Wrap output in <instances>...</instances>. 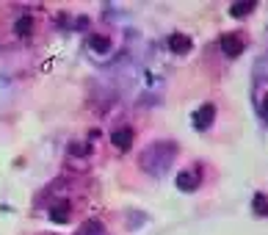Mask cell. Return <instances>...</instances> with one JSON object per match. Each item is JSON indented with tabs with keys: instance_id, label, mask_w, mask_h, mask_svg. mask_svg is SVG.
<instances>
[{
	"instance_id": "obj_1",
	"label": "cell",
	"mask_w": 268,
	"mask_h": 235,
	"mask_svg": "<svg viewBox=\"0 0 268 235\" xmlns=\"http://www.w3.org/2000/svg\"><path fill=\"white\" fill-rule=\"evenodd\" d=\"M213 119H216V105L213 103H205L202 108L194 111V127H197V130H208V127L213 125Z\"/></svg>"
},
{
	"instance_id": "obj_2",
	"label": "cell",
	"mask_w": 268,
	"mask_h": 235,
	"mask_svg": "<svg viewBox=\"0 0 268 235\" xmlns=\"http://www.w3.org/2000/svg\"><path fill=\"white\" fill-rule=\"evenodd\" d=\"M221 53L230 55V58H235V55L244 53V42H241V36H235V33H224V36H221Z\"/></svg>"
},
{
	"instance_id": "obj_3",
	"label": "cell",
	"mask_w": 268,
	"mask_h": 235,
	"mask_svg": "<svg viewBox=\"0 0 268 235\" xmlns=\"http://www.w3.org/2000/svg\"><path fill=\"white\" fill-rule=\"evenodd\" d=\"M111 144L116 147V150H130V147H133V130H130V127H119V130H113Z\"/></svg>"
},
{
	"instance_id": "obj_4",
	"label": "cell",
	"mask_w": 268,
	"mask_h": 235,
	"mask_svg": "<svg viewBox=\"0 0 268 235\" xmlns=\"http://www.w3.org/2000/svg\"><path fill=\"white\" fill-rule=\"evenodd\" d=\"M169 50L177 53V55L188 53L191 50V36H185V33H172V36H169Z\"/></svg>"
},
{
	"instance_id": "obj_5",
	"label": "cell",
	"mask_w": 268,
	"mask_h": 235,
	"mask_svg": "<svg viewBox=\"0 0 268 235\" xmlns=\"http://www.w3.org/2000/svg\"><path fill=\"white\" fill-rule=\"evenodd\" d=\"M199 186V175H191V172H180L177 175V188L180 191H194Z\"/></svg>"
},
{
	"instance_id": "obj_6",
	"label": "cell",
	"mask_w": 268,
	"mask_h": 235,
	"mask_svg": "<svg viewBox=\"0 0 268 235\" xmlns=\"http://www.w3.org/2000/svg\"><path fill=\"white\" fill-rule=\"evenodd\" d=\"M14 33H17V36H30V33H33V17H30V14L19 17L17 25H14Z\"/></svg>"
},
{
	"instance_id": "obj_7",
	"label": "cell",
	"mask_w": 268,
	"mask_h": 235,
	"mask_svg": "<svg viewBox=\"0 0 268 235\" xmlns=\"http://www.w3.org/2000/svg\"><path fill=\"white\" fill-rule=\"evenodd\" d=\"M50 219H53L55 224H66V222H69V205H66V202L55 205L53 211H50Z\"/></svg>"
},
{
	"instance_id": "obj_8",
	"label": "cell",
	"mask_w": 268,
	"mask_h": 235,
	"mask_svg": "<svg viewBox=\"0 0 268 235\" xmlns=\"http://www.w3.org/2000/svg\"><path fill=\"white\" fill-rule=\"evenodd\" d=\"M89 44H91V50H97V53H108V50H111V39L108 36H91Z\"/></svg>"
},
{
	"instance_id": "obj_9",
	"label": "cell",
	"mask_w": 268,
	"mask_h": 235,
	"mask_svg": "<svg viewBox=\"0 0 268 235\" xmlns=\"http://www.w3.org/2000/svg\"><path fill=\"white\" fill-rule=\"evenodd\" d=\"M252 8H255V3H252V0H246V3H233L230 14H233V17H246V14L252 11Z\"/></svg>"
},
{
	"instance_id": "obj_10",
	"label": "cell",
	"mask_w": 268,
	"mask_h": 235,
	"mask_svg": "<svg viewBox=\"0 0 268 235\" xmlns=\"http://www.w3.org/2000/svg\"><path fill=\"white\" fill-rule=\"evenodd\" d=\"M80 235H102V224H100V222L83 224V233H80Z\"/></svg>"
},
{
	"instance_id": "obj_11",
	"label": "cell",
	"mask_w": 268,
	"mask_h": 235,
	"mask_svg": "<svg viewBox=\"0 0 268 235\" xmlns=\"http://www.w3.org/2000/svg\"><path fill=\"white\" fill-rule=\"evenodd\" d=\"M69 152H72V155H89L91 147H89V144H83V141H75V144L69 147Z\"/></svg>"
},
{
	"instance_id": "obj_12",
	"label": "cell",
	"mask_w": 268,
	"mask_h": 235,
	"mask_svg": "<svg viewBox=\"0 0 268 235\" xmlns=\"http://www.w3.org/2000/svg\"><path fill=\"white\" fill-rule=\"evenodd\" d=\"M255 213L257 216H266V194H257L255 197Z\"/></svg>"
}]
</instances>
